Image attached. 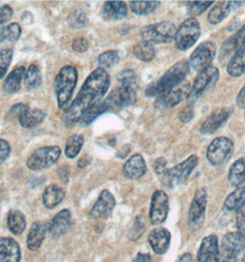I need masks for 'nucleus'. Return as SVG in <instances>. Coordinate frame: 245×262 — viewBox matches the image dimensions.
Listing matches in <instances>:
<instances>
[{
    "label": "nucleus",
    "mask_w": 245,
    "mask_h": 262,
    "mask_svg": "<svg viewBox=\"0 0 245 262\" xmlns=\"http://www.w3.org/2000/svg\"><path fill=\"white\" fill-rule=\"evenodd\" d=\"M111 77L101 68H96L87 77L76 99L65 111L63 122L68 127L75 125L91 106L99 102L109 90Z\"/></svg>",
    "instance_id": "1"
},
{
    "label": "nucleus",
    "mask_w": 245,
    "mask_h": 262,
    "mask_svg": "<svg viewBox=\"0 0 245 262\" xmlns=\"http://www.w3.org/2000/svg\"><path fill=\"white\" fill-rule=\"evenodd\" d=\"M189 71L190 67L188 62L186 60L179 61L168 69L158 80L150 83V85L147 86L145 95L148 98H157L160 94L185 81L186 77L189 74Z\"/></svg>",
    "instance_id": "2"
},
{
    "label": "nucleus",
    "mask_w": 245,
    "mask_h": 262,
    "mask_svg": "<svg viewBox=\"0 0 245 262\" xmlns=\"http://www.w3.org/2000/svg\"><path fill=\"white\" fill-rule=\"evenodd\" d=\"M77 82V68L72 66H66L61 68L55 80V95L60 110L66 111L71 103Z\"/></svg>",
    "instance_id": "3"
},
{
    "label": "nucleus",
    "mask_w": 245,
    "mask_h": 262,
    "mask_svg": "<svg viewBox=\"0 0 245 262\" xmlns=\"http://www.w3.org/2000/svg\"><path fill=\"white\" fill-rule=\"evenodd\" d=\"M245 249V234L231 232L223 236L215 262H239V255Z\"/></svg>",
    "instance_id": "4"
},
{
    "label": "nucleus",
    "mask_w": 245,
    "mask_h": 262,
    "mask_svg": "<svg viewBox=\"0 0 245 262\" xmlns=\"http://www.w3.org/2000/svg\"><path fill=\"white\" fill-rule=\"evenodd\" d=\"M176 26L170 21L150 24L141 30L140 36L142 41H147L150 45L170 43L174 40L176 34Z\"/></svg>",
    "instance_id": "5"
},
{
    "label": "nucleus",
    "mask_w": 245,
    "mask_h": 262,
    "mask_svg": "<svg viewBox=\"0 0 245 262\" xmlns=\"http://www.w3.org/2000/svg\"><path fill=\"white\" fill-rule=\"evenodd\" d=\"M198 158L195 155H192L180 164L172 168H168L159 180L164 185L170 188L181 185L188 180L191 173L195 170V167L198 165Z\"/></svg>",
    "instance_id": "6"
},
{
    "label": "nucleus",
    "mask_w": 245,
    "mask_h": 262,
    "mask_svg": "<svg viewBox=\"0 0 245 262\" xmlns=\"http://www.w3.org/2000/svg\"><path fill=\"white\" fill-rule=\"evenodd\" d=\"M201 28L197 19L189 18L181 23L174 37V43L178 50H189L198 41Z\"/></svg>",
    "instance_id": "7"
},
{
    "label": "nucleus",
    "mask_w": 245,
    "mask_h": 262,
    "mask_svg": "<svg viewBox=\"0 0 245 262\" xmlns=\"http://www.w3.org/2000/svg\"><path fill=\"white\" fill-rule=\"evenodd\" d=\"M234 152V144L230 138L219 136L215 138L207 148V159L212 166L218 167L228 162Z\"/></svg>",
    "instance_id": "8"
},
{
    "label": "nucleus",
    "mask_w": 245,
    "mask_h": 262,
    "mask_svg": "<svg viewBox=\"0 0 245 262\" xmlns=\"http://www.w3.org/2000/svg\"><path fill=\"white\" fill-rule=\"evenodd\" d=\"M60 156L61 149L57 145L40 147L28 158V168L33 171L49 168L58 161Z\"/></svg>",
    "instance_id": "9"
},
{
    "label": "nucleus",
    "mask_w": 245,
    "mask_h": 262,
    "mask_svg": "<svg viewBox=\"0 0 245 262\" xmlns=\"http://www.w3.org/2000/svg\"><path fill=\"white\" fill-rule=\"evenodd\" d=\"M191 89L190 83L185 80L181 84L158 96L155 100L154 106L159 110L173 108L186 99H189Z\"/></svg>",
    "instance_id": "10"
},
{
    "label": "nucleus",
    "mask_w": 245,
    "mask_h": 262,
    "mask_svg": "<svg viewBox=\"0 0 245 262\" xmlns=\"http://www.w3.org/2000/svg\"><path fill=\"white\" fill-rule=\"evenodd\" d=\"M208 201L207 190L205 188H198L195 191L188 213V225L192 230H197L203 226Z\"/></svg>",
    "instance_id": "11"
},
{
    "label": "nucleus",
    "mask_w": 245,
    "mask_h": 262,
    "mask_svg": "<svg viewBox=\"0 0 245 262\" xmlns=\"http://www.w3.org/2000/svg\"><path fill=\"white\" fill-rule=\"evenodd\" d=\"M219 78V71L218 68L209 66V68H205L198 72L195 77V81L191 89L190 100L197 99L198 97L203 95L205 92L211 90L214 86H216L217 82Z\"/></svg>",
    "instance_id": "12"
},
{
    "label": "nucleus",
    "mask_w": 245,
    "mask_h": 262,
    "mask_svg": "<svg viewBox=\"0 0 245 262\" xmlns=\"http://www.w3.org/2000/svg\"><path fill=\"white\" fill-rule=\"evenodd\" d=\"M217 54V46L212 41H203L191 54L189 67L196 72L209 68Z\"/></svg>",
    "instance_id": "13"
},
{
    "label": "nucleus",
    "mask_w": 245,
    "mask_h": 262,
    "mask_svg": "<svg viewBox=\"0 0 245 262\" xmlns=\"http://www.w3.org/2000/svg\"><path fill=\"white\" fill-rule=\"evenodd\" d=\"M169 212L168 194L162 190H156L150 202L149 217L153 226H159L166 221Z\"/></svg>",
    "instance_id": "14"
},
{
    "label": "nucleus",
    "mask_w": 245,
    "mask_h": 262,
    "mask_svg": "<svg viewBox=\"0 0 245 262\" xmlns=\"http://www.w3.org/2000/svg\"><path fill=\"white\" fill-rule=\"evenodd\" d=\"M110 112L127 108L136 103V90L129 86H122L115 89L105 99Z\"/></svg>",
    "instance_id": "15"
},
{
    "label": "nucleus",
    "mask_w": 245,
    "mask_h": 262,
    "mask_svg": "<svg viewBox=\"0 0 245 262\" xmlns=\"http://www.w3.org/2000/svg\"><path fill=\"white\" fill-rule=\"evenodd\" d=\"M232 108L230 107H221L213 111L200 127V134L203 136H211L215 134L228 122L232 116Z\"/></svg>",
    "instance_id": "16"
},
{
    "label": "nucleus",
    "mask_w": 245,
    "mask_h": 262,
    "mask_svg": "<svg viewBox=\"0 0 245 262\" xmlns=\"http://www.w3.org/2000/svg\"><path fill=\"white\" fill-rule=\"evenodd\" d=\"M245 47V24H243L233 35L223 42L219 50V61L225 63L232 58L238 51Z\"/></svg>",
    "instance_id": "17"
},
{
    "label": "nucleus",
    "mask_w": 245,
    "mask_h": 262,
    "mask_svg": "<svg viewBox=\"0 0 245 262\" xmlns=\"http://www.w3.org/2000/svg\"><path fill=\"white\" fill-rule=\"evenodd\" d=\"M245 1H221L210 9L208 15V21L211 25H217L223 21L232 12L240 9Z\"/></svg>",
    "instance_id": "18"
},
{
    "label": "nucleus",
    "mask_w": 245,
    "mask_h": 262,
    "mask_svg": "<svg viewBox=\"0 0 245 262\" xmlns=\"http://www.w3.org/2000/svg\"><path fill=\"white\" fill-rule=\"evenodd\" d=\"M72 224V215L68 209L57 212L48 224V233L52 237L57 238L65 235Z\"/></svg>",
    "instance_id": "19"
},
{
    "label": "nucleus",
    "mask_w": 245,
    "mask_h": 262,
    "mask_svg": "<svg viewBox=\"0 0 245 262\" xmlns=\"http://www.w3.org/2000/svg\"><path fill=\"white\" fill-rule=\"evenodd\" d=\"M115 199L108 190L100 192L99 198L91 209V216L93 219H100L109 216L115 206Z\"/></svg>",
    "instance_id": "20"
},
{
    "label": "nucleus",
    "mask_w": 245,
    "mask_h": 262,
    "mask_svg": "<svg viewBox=\"0 0 245 262\" xmlns=\"http://www.w3.org/2000/svg\"><path fill=\"white\" fill-rule=\"evenodd\" d=\"M148 240L154 253L162 255L168 250L171 244V234L164 227H156L150 231Z\"/></svg>",
    "instance_id": "21"
},
{
    "label": "nucleus",
    "mask_w": 245,
    "mask_h": 262,
    "mask_svg": "<svg viewBox=\"0 0 245 262\" xmlns=\"http://www.w3.org/2000/svg\"><path fill=\"white\" fill-rule=\"evenodd\" d=\"M147 171L145 159L140 154L132 156L122 167V174L128 180H138L144 176Z\"/></svg>",
    "instance_id": "22"
},
{
    "label": "nucleus",
    "mask_w": 245,
    "mask_h": 262,
    "mask_svg": "<svg viewBox=\"0 0 245 262\" xmlns=\"http://www.w3.org/2000/svg\"><path fill=\"white\" fill-rule=\"evenodd\" d=\"M22 251L17 241L0 237V262H21Z\"/></svg>",
    "instance_id": "23"
},
{
    "label": "nucleus",
    "mask_w": 245,
    "mask_h": 262,
    "mask_svg": "<svg viewBox=\"0 0 245 262\" xmlns=\"http://www.w3.org/2000/svg\"><path fill=\"white\" fill-rule=\"evenodd\" d=\"M218 249V236L210 235L202 240L197 252V262H211L215 259Z\"/></svg>",
    "instance_id": "24"
},
{
    "label": "nucleus",
    "mask_w": 245,
    "mask_h": 262,
    "mask_svg": "<svg viewBox=\"0 0 245 262\" xmlns=\"http://www.w3.org/2000/svg\"><path fill=\"white\" fill-rule=\"evenodd\" d=\"M46 232H48V224L43 222L33 223L27 235L28 249L32 251H36L40 249Z\"/></svg>",
    "instance_id": "25"
},
{
    "label": "nucleus",
    "mask_w": 245,
    "mask_h": 262,
    "mask_svg": "<svg viewBox=\"0 0 245 262\" xmlns=\"http://www.w3.org/2000/svg\"><path fill=\"white\" fill-rule=\"evenodd\" d=\"M127 15V6L122 1H106L103 9V18L108 20H120Z\"/></svg>",
    "instance_id": "26"
},
{
    "label": "nucleus",
    "mask_w": 245,
    "mask_h": 262,
    "mask_svg": "<svg viewBox=\"0 0 245 262\" xmlns=\"http://www.w3.org/2000/svg\"><path fill=\"white\" fill-rule=\"evenodd\" d=\"M46 117V113L40 108H27L21 114L18 122L23 128L31 129L41 124Z\"/></svg>",
    "instance_id": "27"
},
{
    "label": "nucleus",
    "mask_w": 245,
    "mask_h": 262,
    "mask_svg": "<svg viewBox=\"0 0 245 262\" xmlns=\"http://www.w3.org/2000/svg\"><path fill=\"white\" fill-rule=\"evenodd\" d=\"M25 68L23 67L14 69L12 72L9 74V76L5 78L2 89L5 93L14 94L17 93L22 85L23 77L25 76Z\"/></svg>",
    "instance_id": "28"
},
{
    "label": "nucleus",
    "mask_w": 245,
    "mask_h": 262,
    "mask_svg": "<svg viewBox=\"0 0 245 262\" xmlns=\"http://www.w3.org/2000/svg\"><path fill=\"white\" fill-rule=\"evenodd\" d=\"M66 196L65 190L58 186L50 185L43 193V203L46 208L54 209L59 205Z\"/></svg>",
    "instance_id": "29"
},
{
    "label": "nucleus",
    "mask_w": 245,
    "mask_h": 262,
    "mask_svg": "<svg viewBox=\"0 0 245 262\" xmlns=\"http://www.w3.org/2000/svg\"><path fill=\"white\" fill-rule=\"evenodd\" d=\"M228 181L232 187H241L245 183V158H239L230 167Z\"/></svg>",
    "instance_id": "30"
},
{
    "label": "nucleus",
    "mask_w": 245,
    "mask_h": 262,
    "mask_svg": "<svg viewBox=\"0 0 245 262\" xmlns=\"http://www.w3.org/2000/svg\"><path fill=\"white\" fill-rule=\"evenodd\" d=\"M245 206V186L238 187L236 190L228 195L224 201L223 208L226 211H239Z\"/></svg>",
    "instance_id": "31"
},
{
    "label": "nucleus",
    "mask_w": 245,
    "mask_h": 262,
    "mask_svg": "<svg viewBox=\"0 0 245 262\" xmlns=\"http://www.w3.org/2000/svg\"><path fill=\"white\" fill-rule=\"evenodd\" d=\"M8 227L14 235H21L26 229V218L23 212L18 210H10L8 213Z\"/></svg>",
    "instance_id": "32"
},
{
    "label": "nucleus",
    "mask_w": 245,
    "mask_h": 262,
    "mask_svg": "<svg viewBox=\"0 0 245 262\" xmlns=\"http://www.w3.org/2000/svg\"><path fill=\"white\" fill-rule=\"evenodd\" d=\"M227 73L232 77H239L245 73V47L230 59L227 66Z\"/></svg>",
    "instance_id": "33"
},
{
    "label": "nucleus",
    "mask_w": 245,
    "mask_h": 262,
    "mask_svg": "<svg viewBox=\"0 0 245 262\" xmlns=\"http://www.w3.org/2000/svg\"><path fill=\"white\" fill-rule=\"evenodd\" d=\"M110 112L108 105L105 102V100H100L84 113L80 120V125L82 127H87L91 125L92 122L95 121L97 118L100 116L104 113Z\"/></svg>",
    "instance_id": "34"
},
{
    "label": "nucleus",
    "mask_w": 245,
    "mask_h": 262,
    "mask_svg": "<svg viewBox=\"0 0 245 262\" xmlns=\"http://www.w3.org/2000/svg\"><path fill=\"white\" fill-rule=\"evenodd\" d=\"M159 1H131L132 12L138 16H148L154 13L159 9Z\"/></svg>",
    "instance_id": "35"
},
{
    "label": "nucleus",
    "mask_w": 245,
    "mask_h": 262,
    "mask_svg": "<svg viewBox=\"0 0 245 262\" xmlns=\"http://www.w3.org/2000/svg\"><path fill=\"white\" fill-rule=\"evenodd\" d=\"M133 53L136 58L142 62H150L155 58L156 55L154 46L144 41H139L134 46Z\"/></svg>",
    "instance_id": "36"
},
{
    "label": "nucleus",
    "mask_w": 245,
    "mask_h": 262,
    "mask_svg": "<svg viewBox=\"0 0 245 262\" xmlns=\"http://www.w3.org/2000/svg\"><path fill=\"white\" fill-rule=\"evenodd\" d=\"M42 82H43V77H42L41 71L36 64L32 63L25 72V76H24L25 86L29 91H32L41 86Z\"/></svg>",
    "instance_id": "37"
},
{
    "label": "nucleus",
    "mask_w": 245,
    "mask_h": 262,
    "mask_svg": "<svg viewBox=\"0 0 245 262\" xmlns=\"http://www.w3.org/2000/svg\"><path fill=\"white\" fill-rule=\"evenodd\" d=\"M84 145V138L82 135H73L68 138L66 144L65 154L68 158H75L79 154Z\"/></svg>",
    "instance_id": "38"
},
{
    "label": "nucleus",
    "mask_w": 245,
    "mask_h": 262,
    "mask_svg": "<svg viewBox=\"0 0 245 262\" xmlns=\"http://www.w3.org/2000/svg\"><path fill=\"white\" fill-rule=\"evenodd\" d=\"M21 35V25L17 23H10L0 32V42H16Z\"/></svg>",
    "instance_id": "39"
},
{
    "label": "nucleus",
    "mask_w": 245,
    "mask_h": 262,
    "mask_svg": "<svg viewBox=\"0 0 245 262\" xmlns=\"http://www.w3.org/2000/svg\"><path fill=\"white\" fill-rule=\"evenodd\" d=\"M116 79L122 86H129L136 90L138 86V77L135 71L131 69L122 70V72L119 73L117 75Z\"/></svg>",
    "instance_id": "40"
},
{
    "label": "nucleus",
    "mask_w": 245,
    "mask_h": 262,
    "mask_svg": "<svg viewBox=\"0 0 245 262\" xmlns=\"http://www.w3.org/2000/svg\"><path fill=\"white\" fill-rule=\"evenodd\" d=\"M120 61L118 51L110 50L106 51L105 53L100 54L98 62L100 64V68H111L116 66Z\"/></svg>",
    "instance_id": "41"
},
{
    "label": "nucleus",
    "mask_w": 245,
    "mask_h": 262,
    "mask_svg": "<svg viewBox=\"0 0 245 262\" xmlns=\"http://www.w3.org/2000/svg\"><path fill=\"white\" fill-rule=\"evenodd\" d=\"M214 3V1H189L187 2L186 6L187 13L193 17L199 16L201 14L204 13L205 11Z\"/></svg>",
    "instance_id": "42"
},
{
    "label": "nucleus",
    "mask_w": 245,
    "mask_h": 262,
    "mask_svg": "<svg viewBox=\"0 0 245 262\" xmlns=\"http://www.w3.org/2000/svg\"><path fill=\"white\" fill-rule=\"evenodd\" d=\"M13 57V50L9 48H0V79L4 78Z\"/></svg>",
    "instance_id": "43"
},
{
    "label": "nucleus",
    "mask_w": 245,
    "mask_h": 262,
    "mask_svg": "<svg viewBox=\"0 0 245 262\" xmlns=\"http://www.w3.org/2000/svg\"><path fill=\"white\" fill-rule=\"evenodd\" d=\"M68 23V25L71 28H75V29L83 28L87 23L86 14L84 13L82 10H75L69 15Z\"/></svg>",
    "instance_id": "44"
},
{
    "label": "nucleus",
    "mask_w": 245,
    "mask_h": 262,
    "mask_svg": "<svg viewBox=\"0 0 245 262\" xmlns=\"http://www.w3.org/2000/svg\"><path fill=\"white\" fill-rule=\"evenodd\" d=\"M195 116V108L194 102L191 101L188 104L185 106L179 113V120L182 123H189Z\"/></svg>",
    "instance_id": "45"
},
{
    "label": "nucleus",
    "mask_w": 245,
    "mask_h": 262,
    "mask_svg": "<svg viewBox=\"0 0 245 262\" xmlns=\"http://www.w3.org/2000/svg\"><path fill=\"white\" fill-rule=\"evenodd\" d=\"M90 48V41L83 37L76 38L72 42L73 51L77 53H85Z\"/></svg>",
    "instance_id": "46"
},
{
    "label": "nucleus",
    "mask_w": 245,
    "mask_h": 262,
    "mask_svg": "<svg viewBox=\"0 0 245 262\" xmlns=\"http://www.w3.org/2000/svg\"><path fill=\"white\" fill-rule=\"evenodd\" d=\"M13 9L9 7V5H2L0 6V28L5 23H8L12 18Z\"/></svg>",
    "instance_id": "47"
},
{
    "label": "nucleus",
    "mask_w": 245,
    "mask_h": 262,
    "mask_svg": "<svg viewBox=\"0 0 245 262\" xmlns=\"http://www.w3.org/2000/svg\"><path fill=\"white\" fill-rule=\"evenodd\" d=\"M153 168H154L155 173L156 175H158L159 179L164 176L165 172L167 171V161L166 159L164 158H159L156 159L153 164Z\"/></svg>",
    "instance_id": "48"
},
{
    "label": "nucleus",
    "mask_w": 245,
    "mask_h": 262,
    "mask_svg": "<svg viewBox=\"0 0 245 262\" xmlns=\"http://www.w3.org/2000/svg\"><path fill=\"white\" fill-rule=\"evenodd\" d=\"M10 151L11 148L9 143L4 139H0V165L9 158Z\"/></svg>",
    "instance_id": "49"
},
{
    "label": "nucleus",
    "mask_w": 245,
    "mask_h": 262,
    "mask_svg": "<svg viewBox=\"0 0 245 262\" xmlns=\"http://www.w3.org/2000/svg\"><path fill=\"white\" fill-rule=\"evenodd\" d=\"M142 227L145 228L144 225L142 224V222L139 219V217H137L136 219V222H135V225L133 226L132 230L130 231V235H132V236H130L131 239L136 241V239H137L141 235H143V232H144L145 229H142Z\"/></svg>",
    "instance_id": "50"
},
{
    "label": "nucleus",
    "mask_w": 245,
    "mask_h": 262,
    "mask_svg": "<svg viewBox=\"0 0 245 262\" xmlns=\"http://www.w3.org/2000/svg\"><path fill=\"white\" fill-rule=\"evenodd\" d=\"M27 106H25L24 104L22 103H18V104H15L14 106L11 107L10 111H9V114H8V118L10 120H13L16 118H19L21 114L27 108Z\"/></svg>",
    "instance_id": "51"
},
{
    "label": "nucleus",
    "mask_w": 245,
    "mask_h": 262,
    "mask_svg": "<svg viewBox=\"0 0 245 262\" xmlns=\"http://www.w3.org/2000/svg\"><path fill=\"white\" fill-rule=\"evenodd\" d=\"M236 227L239 232L245 234V206L237 211Z\"/></svg>",
    "instance_id": "52"
},
{
    "label": "nucleus",
    "mask_w": 245,
    "mask_h": 262,
    "mask_svg": "<svg viewBox=\"0 0 245 262\" xmlns=\"http://www.w3.org/2000/svg\"><path fill=\"white\" fill-rule=\"evenodd\" d=\"M236 104L241 110H245V85L237 95Z\"/></svg>",
    "instance_id": "53"
},
{
    "label": "nucleus",
    "mask_w": 245,
    "mask_h": 262,
    "mask_svg": "<svg viewBox=\"0 0 245 262\" xmlns=\"http://www.w3.org/2000/svg\"><path fill=\"white\" fill-rule=\"evenodd\" d=\"M134 262H151V256L150 254L138 253Z\"/></svg>",
    "instance_id": "54"
},
{
    "label": "nucleus",
    "mask_w": 245,
    "mask_h": 262,
    "mask_svg": "<svg viewBox=\"0 0 245 262\" xmlns=\"http://www.w3.org/2000/svg\"><path fill=\"white\" fill-rule=\"evenodd\" d=\"M193 257H192V255L190 253H186L182 255L179 259H178L177 262H193Z\"/></svg>",
    "instance_id": "55"
},
{
    "label": "nucleus",
    "mask_w": 245,
    "mask_h": 262,
    "mask_svg": "<svg viewBox=\"0 0 245 262\" xmlns=\"http://www.w3.org/2000/svg\"><path fill=\"white\" fill-rule=\"evenodd\" d=\"M244 118H245V113H244Z\"/></svg>",
    "instance_id": "56"
}]
</instances>
